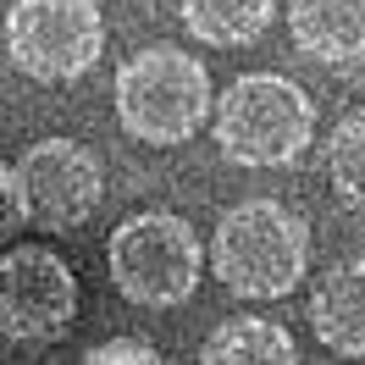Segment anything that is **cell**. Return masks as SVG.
Masks as SVG:
<instances>
[{
  "mask_svg": "<svg viewBox=\"0 0 365 365\" xmlns=\"http://www.w3.org/2000/svg\"><path fill=\"white\" fill-rule=\"evenodd\" d=\"M327 178H332V194H338L343 205L365 216V111H349L327 133Z\"/></svg>",
  "mask_w": 365,
  "mask_h": 365,
  "instance_id": "obj_12",
  "label": "cell"
},
{
  "mask_svg": "<svg viewBox=\"0 0 365 365\" xmlns=\"http://www.w3.org/2000/svg\"><path fill=\"white\" fill-rule=\"evenodd\" d=\"M23 227H28V210H23V194H17V172L0 166V244H11Z\"/></svg>",
  "mask_w": 365,
  "mask_h": 365,
  "instance_id": "obj_14",
  "label": "cell"
},
{
  "mask_svg": "<svg viewBox=\"0 0 365 365\" xmlns=\"http://www.w3.org/2000/svg\"><path fill=\"white\" fill-rule=\"evenodd\" d=\"M83 365H166V360L144 338H106L83 354Z\"/></svg>",
  "mask_w": 365,
  "mask_h": 365,
  "instance_id": "obj_13",
  "label": "cell"
},
{
  "mask_svg": "<svg viewBox=\"0 0 365 365\" xmlns=\"http://www.w3.org/2000/svg\"><path fill=\"white\" fill-rule=\"evenodd\" d=\"M78 321V277L45 244H11L0 255V338L56 343Z\"/></svg>",
  "mask_w": 365,
  "mask_h": 365,
  "instance_id": "obj_6",
  "label": "cell"
},
{
  "mask_svg": "<svg viewBox=\"0 0 365 365\" xmlns=\"http://www.w3.org/2000/svg\"><path fill=\"white\" fill-rule=\"evenodd\" d=\"M17 194H23L28 227L39 232H72L83 227L106 194L100 155L78 138H39L17 155Z\"/></svg>",
  "mask_w": 365,
  "mask_h": 365,
  "instance_id": "obj_7",
  "label": "cell"
},
{
  "mask_svg": "<svg viewBox=\"0 0 365 365\" xmlns=\"http://www.w3.org/2000/svg\"><path fill=\"white\" fill-rule=\"evenodd\" d=\"M210 116H216V150L232 166H294L316 138L310 94L282 72L232 78L222 100L210 106Z\"/></svg>",
  "mask_w": 365,
  "mask_h": 365,
  "instance_id": "obj_3",
  "label": "cell"
},
{
  "mask_svg": "<svg viewBox=\"0 0 365 365\" xmlns=\"http://www.w3.org/2000/svg\"><path fill=\"white\" fill-rule=\"evenodd\" d=\"M210 266L238 299H288L310 272V222L282 200H244L216 222Z\"/></svg>",
  "mask_w": 365,
  "mask_h": 365,
  "instance_id": "obj_1",
  "label": "cell"
},
{
  "mask_svg": "<svg viewBox=\"0 0 365 365\" xmlns=\"http://www.w3.org/2000/svg\"><path fill=\"white\" fill-rule=\"evenodd\" d=\"M6 50L11 67L34 83H72L100 61L106 17L94 0H11Z\"/></svg>",
  "mask_w": 365,
  "mask_h": 365,
  "instance_id": "obj_5",
  "label": "cell"
},
{
  "mask_svg": "<svg viewBox=\"0 0 365 365\" xmlns=\"http://www.w3.org/2000/svg\"><path fill=\"white\" fill-rule=\"evenodd\" d=\"M210 72L178 45H144L116 67V122L138 144H188L210 122Z\"/></svg>",
  "mask_w": 365,
  "mask_h": 365,
  "instance_id": "obj_2",
  "label": "cell"
},
{
  "mask_svg": "<svg viewBox=\"0 0 365 365\" xmlns=\"http://www.w3.org/2000/svg\"><path fill=\"white\" fill-rule=\"evenodd\" d=\"M310 332L332 354L365 360V260H343L310 288Z\"/></svg>",
  "mask_w": 365,
  "mask_h": 365,
  "instance_id": "obj_8",
  "label": "cell"
},
{
  "mask_svg": "<svg viewBox=\"0 0 365 365\" xmlns=\"http://www.w3.org/2000/svg\"><path fill=\"white\" fill-rule=\"evenodd\" d=\"M200 365H299V343L282 321L227 316L200 343Z\"/></svg>",
  "mask_w": 365,
  "mask_h": 365,
  "instance_id": "obj_10",
  "label": "cell"
},
{
  "mask_svg": "<svg viewBox=\"0 0 365 365\" xmlns=\"http://www.w3.org/2000/svg\"><path fill=\"white\" fill-rule=\"evenodd\" d=\"M182 28L200 39V45H255L277 17V0H178Z\"/></svg>",
  "mask_w": 365,
  "mask_h": 365,
  "instance_id": "obj_11",
  "label": "cell"
},
{
  "mask_svg": "<svg viewBox=\"0 0 365 365\" xmlns=\"http://www.w3.org/2000/svg\"><path fill=\"white\" fill-rule=\"evenodd\" d=\"M288 34L310 61L349 67L365 56V0H288Z\"/></svg>",
  "mask_w": 365,
  "mask_h": 365,
  "instance_id": "obj_9",
  "label": "cell"
},
{
  "mask_svg": "<svg viewBox=\"0 0 365 365\" xmlns=\"http://www.w3.org/2000/svg\"><path fill=\"white\" fill-rule=\"evenodd\" d=\"M111 282L128 304L144 310H172L182 299H194L200 272H205V244L188 216L178 210H138L106 244Z\"/></svg>",
  "mask_w": 365,
  "mask_h": 365,
  "instance_id": "obj_4",
  "label": "cell"
}]
</instances>
